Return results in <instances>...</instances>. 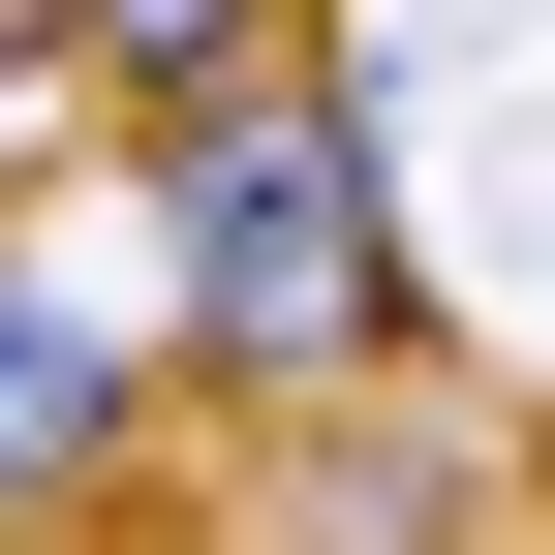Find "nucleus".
<instances>
[{
	"instance_id": "nucleus-4",
	"label": "nucleus",
	"mask_w": 555,
	"mask_h": 555,
	"mask_svg": "<svg viewBox=\"0 0 555 555\" xmlns=\"http://www.w3.org/2000/svg\"><path fill=\"white\" fill-rule=\"evenodd\" d=\"M278 31H309V0H31V62H93L124 124H155V93H247Z\"/></svg>"
},
{
	"instance_id": "nucleus-1",
	"label": "nucleus",
	"mask_w": 555,
	"mask_h": 555,
	"mask_svg": "<svg viewBox=\"0 0 555 555\" xmlns=\"http://www.w3.org/2000/svg\"><path fill=\"white\" fill-rule=\"evenodd\" d=\"M155 339H185L217 401H339V371H401V185H371V124H339L309 62L155 93Z\"/></svg>"
},
{
	"instance_id": "nucleus-2",
	"label": "nucleus",
	"mask_w": 555,
	"mask_h": 555,
	"mask_svg": "<svg viewBox=\"0 0 555 555\" xmlns=\"http://www.w3.org/2000/svg\"><path fill=\"white\" fill-rule=\"evenodd\" d=\"M124 463H155V401H124V309H93L62 247H0V555H62Z\"/></svg>"
},
{
	"instance_id": "nucleus-3",
	"label": "nucleus",
	"mask_w": 555,
	"mask_h": 555,
	"mask_svg": "<svg viewBox=\"0 0 555 555\" xmlns=\"http://www.w3.org/2000/svg\"><path fill=\"white\" fill-rule=\"evenodd\" d=\"M278 433V555H494V433H401V371L247 401Z\"/></svg>"
}]
</instances>
